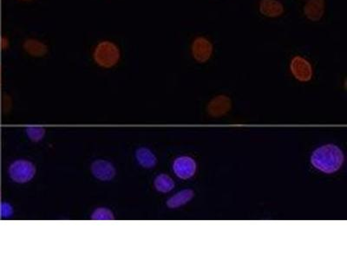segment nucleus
<instances>
[{"label": "nucleus", "mask_w": 347, "mask_h": 260, "mask_svg": "<svg viewBox=\"0 0 347 260\" xmlns=\"http://www.w3.org/2000/svg\"><path fill=\"white\" fill-rule=\"evenodd\" d=\"M311 162L314 167L323 173H335L344 162V154L337 146L325 145L312 153Z\"/></svg>", "instance_id": "nucleus-1"}, {"label": "nucleus", "mask_w": 347, "mask_h": 260, "mask_svg": "<svg viewBox=\"0 0 347 260\" xmlns=\"http://www.w3.org/2000/svg\"><path fill=\"white\" fill-rule=\"evenodd\" d=\"M92 218L93 219H97V220H110L114 218L112 212L106 208H98L93 212L92 214Z\"/></svg>", "instance_id": "nucleus-14"}, {"label": "nucleus", "mask_w": 347, "mask_h": 260, "mask_svg": "<svg viewBox=\"0 0 347 260\" xmlns=\"http://www.w3.org/2000/svg\"><path fill=\"white\" fill-rule=\"evenodd\" d=\"M26 131L30 139L33 141H39L45 135V129L42 128H28Z\"/></svg>", "instance_id": "nucleus-15"}, {"label": "nucleus", "mask_w": 347, "mask_h": 260, "mask_svg": "<svg viewBox=\"0 0 347 260\" xmlns=\"http://www.w3.org/2000/svg\"><path fill=\"white\" fill-rule=\"evenodd\" d=\"M325 13V0H307L303 7V13L311 22H318Z\"/></svg>", "instance_id": "nucleus-7"}, {"label": "nucleus", "mask_w": 347, "mask_h": 260, "mask_svg": "<svg viewBox=\"0 0 347 260\" xmlns=\"http://www.w3.org/2000/svg\"><path fill=\"white\" fill-rule=\"evenodd\" d=\"M119 58V49L109 41L99 43L94 52V59L103 67H112L118 62Z\"/></svg>", "instance_id": "nucleus-2"}, {"label": "nucleus", "mask_w": 347, "mask_h": 260, "mask_svg": "<svg viewBox=\"0 0 347 260\" xmlns=\"http://www.w3.org/2000/svg\"><path fill=\"white\" fill-rule=\"evenodd\" d=\"M173 169L175 173L181 179H190L196 173V161L189 156H181L173 161Z\"/></svg>", "instance_id": "nucleus-6"}, {"label": "nucleus", "mask_w": 347, "mask_h": 260, "mask_svg": "<svg viewBox=\"0 0 347 260\" xmlns=\"http://www.w3.org/2000/svg\"><path fill=\"white\" fill-rule=\"evenodd\" d=\"M0 46H1V49H3V50H6L8 47V41L6 38H2L0 39Z\"/></svg>", "instance_id": "nucleus-17"}, {"label": "nucleus", "mask_w": 347, "mask_h": 260, "mask_svg": "<svg viewBox=\"0 0 347 260\" xmlns=\"http://www.w3.org/2000/svg\"><path fill=\"white\" fill-rule=\"evenodd\" d=\"M193 196L194 192L192 190H183L167 200V206L170 208H177L179 206H184L191 200Z\"/></svg>", "instance_id": "nucleus-11"}, {"label": "nucleus", "mask_w": 347, "mask_h": 260, "mask_svg": "<svg viewBox=\"0 0 347 260\" xmlns=\"http://www.w3.org/2000/svg\"><path fill=\"white\" fill-rule=\"evenodd\" d=\"M13 214V207L7 204L3 203L0 205V216L1 217H10Z\"/></svg>", "instance_id": "nucleus-16"}, {"label": "nucleus", "mask_w": 347, "mask_h": 260, "mask_svg": "<svg viewBox=\"0 0 347 260\" xmlns=\"http://www.w3.org/2000/svg\"><path fill=\"white\" fill-rule=\"evenodd\" d=\"M154 186L161 193H168L175 187V183L170 177L160 174L154 180Z\"/></svg>", "instance_id": "nucleus-13"}, {"label": "nucleus", "mask_w": 347, "mask_h": 260, "mask_svg": "<svg viewBox=\"0 0 347 260\" xmlns=\"http://www.w3.org/2000/svg\"><path fill=\"white\" fill-rule=\"evenodd\" d=\"M139 164L144 167H153L156 164V157L148 148H141L135 153Z\"/></svg>", "instance_id": "nucleus-12"}, {"label": "nucleus", "mask_w": 347, "mask_h": 260, "mask_svg": "<svg viewBox=\"0 0 347 260\" xmlns=\"http://www.w3.org/2000/svg\"><path fill=\"white\" fill-rule=\"evenodd\" d=\"M91 171L94 176L100 180H109L116 174V170L112 164L109 161L98 160L91 166Z\"/></svg>", "instance_id": "nucleus-9"}, {"label": "nucleus", "mask_w": 347, "mask_h": 260, "mask_svg": "<svg viewBox=\"0 0 347 260\" xmlns=\"http://www.w3.org/2000/svg\"><path fill=\"white\" fill-rule=\"evenodd\" d=\"M35 167L28 161H14L9 167V175L18 183H26L33 179L35 174Z\"/></svg>", "instance_id": "nucleus-3"}, {"label": "nucleus", "mask_w": 347, "mask_h": 260, "mask_svg": "<svg viewBox=\"0 0 347 260\" xmlns=\"http://www.w3.org/2000/svg\"><path fill=\"white\" fill-rule=\"evenodd\" d=\"M290 71L293 77L300 82H308L312 79L313 74L311 64L300 56H296L291 60Z\"/></svg>", "instance_id": "nucleus-5"}, {"label": "nucleus", "mask_w": 347, "mask_h": 260, "mask_svg": "<svg viewBox=\"0 0 347 260\" xmlns=\"http://www.w3.org/2000/svg\"><path fill=\"white\" fill-rule=\"evenodd\" d=\"M259 12L262 16L276 19L282 16L285 7L280 0H260Z\"/></svg>", "instance_id": "nucleus-8"}, {"label": "nucleus", "mask_w": 347, "mask_h": 260, "mask_svg": "<svg viewBox=\"0 0 347 260\" xmlns=\"http://www.w3.org/2000/svg\"><path fill=\"white\" fill-rule=\"evenodd\" d=\"M24 49L28 54L33 57H43L48 52V47L38 39H27L24 43Z\"/></svg>", "instance_id": "nucleus-10"}, {"label": "nucleus", "mask_w": 347, "mask_h": 260, "mask_svg": "<svg viewBox=\"0 0 347 260\" xmlns=\"http://www.w3.org/2000/svg\"><path fill=\"white\" fill-rule=\"evenodd\" d=\"M214 45L206 37L199 36L191 44V54L194 59L200 64H204L212 57Z\"/></svg>", "instance_id": "nucleus-4"}]
</instances>
